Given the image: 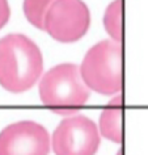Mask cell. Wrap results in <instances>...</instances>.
Listing matches in <instances>:
<instances>
[{"label":"cell","mask_w":148,"mask_h":155,"mask_svg":"<svg viewBox=\"0 0 148 155\" xmlns=\"http://www.w3.org/2000/svg\"><path fill=\"white\" fill-rule=\"evenodd\" d=\"M43 71V58L34 42L22 34L0 40V86L12 94L30 90Z\"/></svg>","instance_id":"obj_1"},{"label":"cell","mask_w":148,"mask_h":155,"mask_svg":"<svg viewBox=\"0 0 148 155\" xmlns=\"http://www.w3.org/2000/svg\"><path fill=\"white\" fill-rule=\"evenodd\" d=\"M40 96L50 110L58 114H72L87 104L89 88L84 84L76 64L62 63L43 75Z\"/></svg>","instance_id":"obj_2"},{"label":"cell","mask_w":148,"mask_h":155,"mask_svg":"<svg viewBox=\"0 0 148 155\" xmlns=\"http://www.w3.org/2000/svg\"><path fill=\"white\" fill-rule=\"evenodd\" d=\"M80 75L88 88L101 95L122 91V48L114 41H101L85 54Z\"/></svg>","instance_id":"obj_3"},{"label":"cell","mask_w":148,"mask_h":155,"mask_svg":"<svg viewBox=\"0 0 148 155\" xmlns=\"http://www.w3.org/2000/svg\"><path fill=\"white\" fill-rule=\"evenodd\" d=\"M91 24L89 9L81 0H55L43 21L46 30L54 40L71 44L85 36Z\"/></svg>","instance_id":"obj_4"},{"label":"cell","mask_w":148,"mask_h":155,"mask_svg":"<svg viewBox=\"0 0 148 155\" xmlns=\"http://www.w3.org/2000/svg\"><path fill=\"white\" fill-rule=\"evenodd\" d=\"M51 143L56 155H95L100 146V133L91 118L72 116L60 121Z\"/></svg>","instance_id":"obj_5"},{"label":"cell","mask_w":148,"mask_h":155,"mask_svg":"<svg viewBox=\"0 0 148 155\" xmlns=\"http://www.w3.org/2000/svg\"><path fill=\"white\" fill-rule=\"evenodd\" d=\"M50 135L41 124L20 121L0 131V155H47Z\"/></svg>","instance_id":"obj_6"},{"label":"cell","mask_w":148,"mask_h":155,"mask_svg":"<svg viewBox=\"0 0 148 155\" xmlns=\"http://www.w3.org/2000/svg\"><path fill=\"white\" fill-rule=\"evenodd\" d=\"M100 131L111 142L122 143V95L115 96L102 110Z\"/></svg>","instance_id":"obj_7"},{"label":"cell","mask_w":148,"mask_h":155,"mask_svg":"<svg viewBox=\"0 0 148 155\" xmlns=\"http://www.w3.org/2000/svg\"><path fill=\"white\" fill-rule=\"evenodd\" d=\"M104 26L117 44L122 41V0H114L109 4L104 15Z\"/></svg>","instance_id":"obj_8"},{"label":"cell","mask_w":148,"mask_h":155,"mask_svg":"<svg viewBox=\"0 0 148 155\" xmlns=\"http://www.w3.org/2000/svg\"><path fill=\"white\" fill-rule=\"evenodd\" d=\"M55 0H24L25 17L32 25L43 30V21L49 8Z\"/></svg>","instance_id":"obj_9"},{"label":"cell","mask_w":148,"mask_h":155,"mask_svg":"<svg viewBox=\"0 0 148 155\" xmlns=\"http://www.w3.org/2000/svg\"><path fill=\"white\" fill-rule=\"evenodd\" d=\"M11 9L8 5V0H0V29L9 20Z\"/></svg>","instance_id":"obj_10"},{"label":"cell","mask_w":148,"mask_h":155,"mask_svg":"<svg viewBox=\"0 0 148 155\" xmlns=\"http://www.w3.org/2000/svg\"><path fill=\"white\" fill-rule=\"evenodd\" d=\"M117 155H123V150H122V149H119V150H118V153H117Z\"/></svg>","instance_id":"obj_11"}]
</instances>
